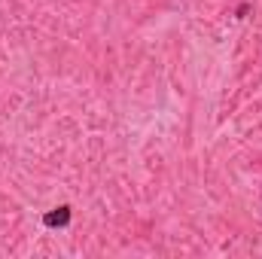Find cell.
<instances>
[{
  "mask_svg": "<svg viewBox=\"0 0 262 259\" xmlns=\"http://www.w3.org/2000/svg\"><path fill=\"white\" fill-rule=\"evenodd\" d=\"M67 223H70V207H67V204L49 210V213L43 217V226H46V229H64Z\"/></svg>",
  "mask_w": 262,
  "mask_h": 259,
  "instance_id": "1",
  "label": "cell"
}]
</instances>
